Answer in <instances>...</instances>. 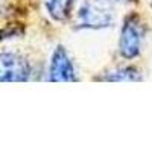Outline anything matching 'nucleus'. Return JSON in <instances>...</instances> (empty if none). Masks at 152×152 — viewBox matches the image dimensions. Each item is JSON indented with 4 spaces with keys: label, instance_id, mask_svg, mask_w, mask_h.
<instances>
[{
    "label": "nucleus",
    "instance_id": "20e7f679",
    "mask_svg": "<svg viewBox=\"0 0 152 152\" xmlns=\"http://www.w3.org/2000/svg\"><path fill=\"white\" fill-rule=\"evenodd\" d=\"M49 79L52 82H73L78 81L75 66L62 46H58L52 55L49 67Z\"/></svg>",
    "mask_w": 152,
    "mask_h": 152
},
{
    "label": "nucleus",
    "instance_id": "423d86ee",
    "mask_svg": "<svg viewBox=\"0 0 152 152\" xmlns=\"http://www.w3.org/2000/svg\"><path fill=\"white\" fill-rule=\"evenodd\" d=\"M100 79L110 81V82H122V81L134 82V81H142V75L134 67H122V69H116V70H111V72L105 73Z\"/></svg>",
    "mask_w": 152,
    "mask_h": 152
},
{
    "label": "nucleus",
    "instance_id": "7ed1b4c3",
    "mask_svg": "<svg viewBox=\"0 0 152 152\" xmlns=\"http://www.w3.org/2000/svg\"><path fill=\"white\" fill-rule=\"evenodd\" d=\"M0 66H2V82H24L31 76V66L28 59L20 53L3 52L0 56Z\"/></svg>",
    "mask_w": 152,
    "mask_h": 152
},
{
    "label": "nucleus",
    "instance_id": "f03ea898",
    "mask_svg": "<svg viewBox=\"0 0 152 152\" xmlns=\"http://www.w3.org/2000/svg\"><path fill=\"white\" fill-rule=\"evenodd\" d=\"M114 17L107 5H102L96 0L94 2H87L81 6L78 12V23L81 28L88 29H102L111 26Z\"/></svg>",
    "mask_w": 152,
    "mask_h": 152
},
{
    "label": "nucleus",
    "instance_id": "f257e3e1",
    "mask_svg": "<svg viewBox=\"0 0 152 152\" xmlns=\"http://www.w3.org/2000/svg\"><path fill=\"white\" fill-rule=\"evenodd\" d=\"M145 38V29L142 21L137 15H128L123 21L119 40V53L126 58L132 59L140 55L142 44Z\"/></svg>",
    "mask_w": 152,
    "mask_h": 152
},
{
    "label": "nucleus",
    "instance_id": "39448f33",
    "mask_svg": "<svg viewBox=\"0 0 152 152\" xmlns=\"http://www.w3.org/2000/svg\"><path fill=\"white\" fill-rule=\"evenodd\" d=\"M78 0H44L49 15L56 21H66Z\"/></svg>",
    "mask_w": 152,
    "mask_h": 152
},
{
    "label": "nucleus",
    "instance_id": "0eeeda50",
    "mask_svg": "<svg viewBox=\"0 0 152 152\" xmlns=\"http://www.w3.org/2000/svg\"><path fill=\"white\" fill-rule=\"evenodd\" d=\"M99 3H102V5H119V3H125V2H131V0H97Z\"/></svg>",
    "mask_w": 152,
    "mask_h": 152
}]
</instances>
